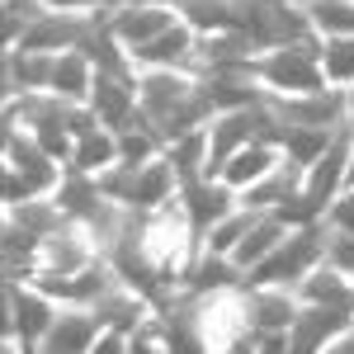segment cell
<instances>
[{
	"label": "cell",
	"mask_w": 354,
	"mask_h": 354,
	"mask_svg": "<svg viewBox=\"0 0 354 354\" xmlns=\"http://www.w3.org/2000/svg\"><path fill=\"white\" fill-rule=\"evenodd\" d=\"M180 208H185V218H189V227H194V241L203 245V236H208L227 213L241 208V198L227 189L222 180H189V185H180Z\"/></svg>",
	"instance_id": "9"
},
{
	"label": "cell",
	"mask_w": 354,
	"mask_h": 354,
	"mask_svg": "<svg viewBox=\"0 0 354 354\" xmlns=\"http://www.w3.org/2000/svg\"><path fill=\"white\" fill-rule=\"evenodd\" d=\"M279 165H283V147H274V142H250V147H241V151L218 170V180L241 198V194L255 189L265 175H274Z\"/></svg>",
	"instance_id": "12"
},
{
	"label": "cell",
	"mask_w": 354,
	"mask_h": 354,
	"mask_svg": "<svg viewBox=\"0 0 354 354\" xmlns=\"http://www.w3.org/2000/svg\"><path fill=\"white\" fill-rule=\"evenodd\" d=\"M57 312H62V302H53L38 283L10 279L5 283V345H15L19 354H38Z\"/></svg>",
	"instance_id": "4"
},
{
	"label": "cell",
	"mask_w": 354,
	"mask_h": 354,
	"mask_svg": "<svg viewBox=\"0 0 354 354\" xmlns=\"http://www.w3.org/2000/svg\"><path fill=\"white\" fill-rule=\"evenodd\" d=\"M298 302H307V307H354V279L322 265L298 283Z\"/></svg>",
	"instance_id": "15"
},
{
	"label": "cell",
	"mask_w": 354,
	"mask_h": 354,
	"mask_svg": "<svg viewBox=\"0 0 354 354\" xmlns=\"http://www.w3.org/2000/svg\"><path fill=\"white\" fill-rule=\"evenodd\" d=\"M255 218H260L255 208H236V213H227V218H222L218 227L203 236V245H198V250H208V255H227V260H232V255H236V245L245 241V232L255 227Z\"/></svg>",
	"instance_id": "19"
},
{
	"label": "cell",
	"mask_w": 354,
	"mask_h": 354,
	"mask_svg": "<svg viewBox=\"0 0 354 354\" xmlns=\"http://www.w3.org/2000/svg\"><path fill=\"white\" fill-rule=\"evenodd\" d=\"M317 53H322V71H326L330 90H354V33L317 38Z\"/></svg>",
	"instance_id": "18"
},
{
	"label": "cell",
	"mask_w": 354,
	"mask_h": 354,
	"mask_svg": "<svg viewBox=\"0 0 354 354\" xmlns=\"http://www.w3.org/2000/svg\"><path fill=\"white\" fill-rule=\"evenodd\" d=\"M326 227H335V232H350V236H354V189H345L335 203H330Z\"/></svg>",
	"instance_id": "22"
},
{
	"label": "cell",
	"mask_w": 354,
	"mask_h": 354,
	"mask_svg": "<svg viewBox=\"0 0 354 354\" xmlns=\"http://www.w3.org/2000/svg\"><path fill=\"white\" fill-rule=\"evenodd\" d=\"M345 104H350V128H354V90H345Z\"/></svg>",
	"instance_id": "29"
},
{
	"label": "cell",
	"mask_w": 354,
	"mask_h": 354,
	"mask_svg": "<svg viewBox=\"0 0 354 354\" xmlns=\"http://www.w3.org/2000/svg\"><path fill=\"white\" fill-rule=\"evenodd\" d=\"M113 165H118V133H109V128L85 133L71 151V170H81V175H104Z\"/></svg>",
	"instance_id": "17"
},
{
	"label": "cell",
	"mask_w": 354,
	"mask_h": 354,
	"mask_svg": "<svg viewBox=\"0 0 354 354\" xmlns=\"http://www.w3.org/2000/svg\"><path fill=\"white\" fill-rule=\"evenodd\" d=\"M113 5H165V10H175L180 0H109V10H113Z\"/></svg>",
	"instance_id": "28"
},
{
	"label": "cell",
	"mask_w": 354,
	"mask_h": 354,
	"mask_svg": "<svg viewBox=\"0 0 354 354\" xmlns=\"http://www.w3.org/2000/svg\"><path fill=\"white\" fill-rule=\"evenodd\" d=\"M38 10H57V15H95L109 10V0H33Z\"/></svg>",
	"instance_id": "23"
},
{
	"label": "cell",
	"mask_w": 354,
	"mask_h": 354,
	"mask_svg": "<svg viewBox=\"0 0 354 354\" xmlns=\"http://www.w3.org/2000/svg\"><path fill=\"white\" fill-rule=\"evenodd\" d=\"M194 62H198V33H194L185 19L175 28H165L161 38H151L147 48L133 53L137 71H189Z\"/></svg>",
	"instance_id": "10"
},
{
	"label": "cell",
	"mask_w": 354,
	"mask_h": 354,
	"mask_svg": "<svg viewBox=\"0 0 354 354\" xmlns=\"http://www.w3.org/2000/svg\"><path fill=\"white\" fill-rule=\"evenodd\" d=\"M345 189H354V151H350V175H345Z\"/></svg>",
	"instance_id": "30"
},
{
	"label": "cell",
	"mask_w": 354,
	"mask_h": 354,
	"mask_svg": "<svg viewBox=\"0 0 354 354\" xmlns=\"http://www.w3.org/2000/svg\"><path fill=\"white\" fill-rule=\"evenodd\" d=\"M128 340H133V335H123V330H104L90 354H128Z\"/></svg>",
	"instance_id": "25"
},
{
	"label": "cell",
	"mask_w": 354,
	"mask_h": 354,
	"mask_svg": "<svg viewBox=\"0 0 354 354\" xmlns=\"http://www.w3.org/2000/svg\"><path fill=\"white\" fill-rule=\"evenodd\" d=\"M90 90H95V62H90L81 48H76V53H57L48 95L66 100V104H90Z\"/></svg>",
	"instance_id": "14"
},
{
	"label": "cell",
	"mask_w": 354,
	"mask_h": 354,
	"mask_svg": "<svg viewBox=\"0 0 354 354\" xmlns=\"http://www.w3.org/2000/svg\"><path fill=\"white\" fill-rule=\"evenodd\" d=\"M288 232H293V227H283L274 213H260V218H255V227L245 232V241L236 245V255H232V260L241 265V274H250L260 260H270L274 250H279V241H283Z\"/></svg>",
	"instance_id": "16"
},
{
	"label": "cell",
	"mask_w": 354,
	"mask_h": 354,
	"mask_svg": "<svg viewBox=\"0 0 354 354\" xmlns=\"http://www.w3.org/2000/svg\"><path fill=\"white\" fill-rule=\"evenodd\" d=\"M288 128H317V133H335L350 123V104L345 90H322V95H298V100H265Z\"/></svg>",
	"instance_id": "7"
},
{
	"label": "cell",
	"mask_w": 354,
	"mask_h": 354,
	"mask_svg": "<svg viewBox=\"0 0 354 354\" xmlns=\"http://www.w3.org/2000/svg\"><path fill=\"white\" fill-rule=\"evenodd\" d=\"M245 76L265 90V100H298V95H322L330 90L326 71H322V53L317 38L307 43H283L270 53H255L245 62Z\"/></svg>",
	"instance_id": "1"
},
{
	"label": "cell",
	"mask_w": 354,
	"mask_h": 354,
	"mask_svg": "<svg viewBox=\"0 0 354 354\" xmlns=\"http://www.w3.org/2000/svg\"><path fill=\"white\" fill-rule=\"evenodd\" d=\"M100 189H104V198H109L113 208L147 218V213H156V208L180 198V175L161 156V161H151V165H113V170H104Z\"/></svg>",
	"instance_id": "2"
},
{
	"label": "cell",
	"mask_w": 354,
	"mask_h": 354,
	"mask_svg": "<svg viewBox=\"0 0 354 354\" xmlns=\"http://www.w3.org/2000/svg\"><path fill=\"white\" fill-rule=\"evenodd\" d=\"M100 335H104V322L95 317V307H62L38 354H90Z\"/></svg>",
	"instance_id": "11"
},
{
	"label": "cell",
	"mask_w": 354,
	"mask_h": 354,
	"mask_svg": "<svg viewBox=\"0 0 354 354\" xmlns=\"http://www.w3.org/2000/svg\"><path fill=\"white\" fill-rule=\"evenodd\" d=\"M175 24H180V10H165V5H113L109 10V33L128 57Z\"/></svg>",
	"instance_id": "8"
},
{
	"label": "cell",
	"mask_w": 354,
	"mask_h": 354,
	"mask_svg": "<svg viewBox=\"0 0 354 354\" xmlns=\"http://www.w3.org/2000/svg\"><path fill=\"white\" fill-rule=\"evenodd\" d=\"M354 326V307H307L302 302L288 326V354H326Z\"/></svg>",
	"instance_id": "6"
},
{
	"label": "cell",
	"mask_w": 354,
	"mask_h": 354,
	"mask_svg": "<svg viewBox=\"0 0 354 354\" xmlns=\"http://www.w3.org/2000/svg\"><path fill=\"white\" fill-rule=\"evenodd\" d=\"M307 24L317 38H345L354 33V0H317L307 10Z\"/></svg>",
	"instance_id": "20"
},
{
	"label": "cell",
	"mask_w": 354,
	"mask_h": 354,
	"mask_svg": "<svg viewBox=\"0 0 354 354\" xmlns=\"http://www.w3.org/2000/svg\"><path fill=\"white\" fill-rule=\"evenodd\" d=\"M222 354H260V350H255V330H250V335H241L236 345H227Z\"/></svg>",
	"instance_id": "26"
},
{
	"label": "cell",
	"mask_w": 354,
	"mask_h": 354,
	"mask_svg": "<svg viewBox=\"0 0 354 354\" xmlns=\"http://www.w3.org/2000/svg\"><path fill=\"white\" fill-rule=\"evenodd\" d=\"M288 5H298V10H312V5H317V0H288Z\"/></svg>",
	"instance_id": "31"
},
{
	"label": "cell",
	"mask_w": 354,
	"mask_h": 354,
	"mask_svg": "<svg viewBox=\"0 0 354 354\" xmlns=\"http://www.w3.org/2000/svg\"><path fill=\"white\" fill-rule=\"evenodd\" d=\"M128 354H170V350H165V340L156 335V322H151V326H142L133 340H128Z\"/></svg>",
	"instance_id": "24"
},
{
	"label": "cell",
	"mask_w": 354,
	"mask_h": 354,
	"mask_svg": "<svg viewBox=\"0 0 354 354\" xmlns=\"http://www.w3.org/2000/svg\"><path fill=\"white\" fill-rule=\"evenodd\" d=\"M322 265H326V222L293 227L270 260H260L245 274V288H293L298 293V283L312 270H322Z\"/></svg>",
	"instance_id": "3"
},
{
	"label": "cell",
	"mask_w": 354,
	"mask_h": 354,
	"mask_svg": "<svg viewBox=\"0 0 354 354\" xmlns=\"http://www.w3.org/2000/svg\"><path fill=\"white\" fill-rule=\"evenodd\" d=\"M326 265L354 279V236H350V232H335V227H326Z\"/></svg>",
	"instance_id": "21"
},
{
	"label": "cell",
	"mask_w": 354,
	"mask_h": 354,
	"mask_svg": "<svg viewBox=\"0 0 354 354\" xmlns=\"http://www.w3.org/2000/svg\"><path fill=\"white\" fill-rule=\"evenodd\" d=\"M298 307L302 302L293 288H245V312H250L255 335H288Z\"/></svg>",
	"instance_id": "13"
},
{
	"label": "cell",
	"mask_w": 354,
	"mask_h": 354,
	"mask_svg": "<svg viewBox=\"0 0 354 354\" xmlns=\"http://www.w3.org/2000/svg\"><path fill=\"white\" fill-rule=\"evenodd\" d=\"M350 151H354V128L345 123L340 133H335V142L326 147V156L312 165L307 175H302V203L317 213V218L326 222V213H330V203L345 194V175H350Z\"/></svg>",
	"instance_id": "5"
},
{
	"label": "cell",
	"mask_w": 354,
	"mask_h": 354,
	"mask_svg": "<svg viewBox=\"0 0 354 354\" xmlns=\"http://www.w3.org/2000/svg\"><path fill=\"white\" fill-rule=\"evenodd\" d=\"M326 354H354V326L345 330V335H340V340H335V345H330Z\"/></svg>",
	"instance_id": "27"
}]
</instances>
